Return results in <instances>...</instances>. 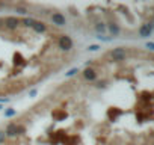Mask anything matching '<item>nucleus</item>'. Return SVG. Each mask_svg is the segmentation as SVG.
I'll return each instance as SVG.
<instances>
[{
  "mask_svg": "<svg viewBox=\"0 0 154 145\" xmlns=\"http://www.w3.org/2000/svg\"><path fill=\"white\" fill-rule=\"evenodd\" d=\"M79 71H80L79 68H71V69H68V71L65 72V77H72V76H75Z\"/></svg>",
  "mask_w": 154,
  "mask_h": 145,
  "instance_id": "obj_12",
  "label": "nucleus"
},
{
  "mask_svg": "<svg viewBox=\"0 0 154 145\" xmlns=\"http://www.w3.org/2000/svg\"><path fill=\"white\" fill-rule=\"evenodd\" d=\"M18 26H20V20H18L17 17H6V18H5V27H6V29L15 30Z\"/></svg>",
  "mask_w": 154,
  "mask_h": 145,
  "instance_id": "obj_7",
  "label": "nucleus"
},
{
  "mask_svg": "<svg viewBox=\"0 0 154 145\" xmlns=\"http://www.w3.org/2000/svg\"><path fill=\"white\" fill-rule=\"evenodd\" d=\"M107 86V82L106 80H98V82H95V88L97 89H104Z\"/></svg>",
  "mask_w": 154,
  "mask_h": 145,
  "instance_id": "obj_15",
  "label": "nucleus"
},
{
  "mask_svg": "<svg viewBox=\"0 0 154 145\" xmlns=\"http://www.w3.org/2000/svg\"><path fill=\"white\" fill-rule=\"evenodd\" d=\"M15 12H17L18 15H26V14H27V8H24V6H17Z\"/></svg>",
  "mask_w": 154,
  "mask_h": 145,
  "instance_id": "obj_16",
  "label": "nucleus"
},
{
  "mask_svg": "<svg viewBox=\"0 0 154 145\" xmlns=\"http://www.w3.org/2000/svg\"><path fill=\"white\" fill-rule=\"evenodd\" d=\"M5 27V18H0V29Z\"/></svg>",
  "mask_w": 154,
  "mask_h": 145,
  "instance_id": "obj_23",
  "label": "nucleus"
},
{
  "mask_svg": "<svg viewBox=\"0 0 154 145\" xmlns=\"http://www.w3.org/2000/svg\"><path fill=\"white\" fill-rule=\"evenodd\" d=\"M6 137H17V122H9L5 130Z\"/></svg>",
  "mask_w": 154,
  "mask_h": 145,
  "instance_id": "obj_8",
  "label": "nucleus"
},
{
  "mask_svg": "<svg viewBox=\"0 0 154 145\" xmlns=\"http://www.w3.org/2000/svg\"><path fill=\"white\" fill-rule=\"evenodd\" d=\"M94 29H95L97 35H104V32H107V27H106V23L104 21H97L94 24Z\"/></svg>",
  "mask_w": 154,
  "mask_h": 145,
  "instance_id": "obj_10",
  "label": "nucleus"
},
{
  "mask_svg": "<svg viewBox=\"0 0 154 145\" xmlns=\"http://www.w3.org/2000/svg\"><path fill=\"white\" fill-rule=\"evenodd\" d=\"M5 142H6V134H5L3 130H0V145L5 143Z\"/></svg>",
  "mask_w": 154,
  "mask_h": 145,
  "instance_id": "obj_19",
  "label": "nucleus"
},
{
  "mask_svg": "<svg viewBox=\"0 0 154 145\" xmlns=\"http://www.w3.org/2000/svg\"><path fill=\"white\" fill-rule=\"evenodd\" d=\"M32 29H33L35 33H39L41 35V33H45L47 32V24L44 21H35V24H33Z\"/></svg>",
  "mask_w": 154,
  "mask_h": 145,
  "instance_id": "obj_9",
  "label": "nucleus"
},
{
  "mask_svg": "<svg viewBox=\"0 0 154 145\" xmlns=\"http://www.w3.org/2000/svg\"><path fill=\"white\" fill-rule=\"evenodd\" d=\"M51 23L57 27H63L66 24V18L62 12H53L51 14Z\"/></svg>",
  "mask_w": 154,
  "mask_h": 145,
  "instance_id": "obj_4",
  "label": "nucleus"
},
{
  "mask_svg": "<svg viewBox=\"0 0 154 145\" xmlns=\"http://www.w3.org/2000/svg\"><path fill=\"white\" fill-rule=\"evenodd\" d=\"M36 95H38V89H30V91H29V97H30V98H35Z\"/></svg>",
  "mask_w": 154,
  "mask_h": 145,
  "instance_id": "obj_20",
  "label": "nucleus"
},
{
  "mask_svg": "<svg viewBox=\"0 0 154 145\" xmlns=\"http://www.w3.org/2000/svg\"><path fill=\"white\" fill-rule=\"evenodd\" d=\"M9 101V98H3V97H0V104H5V103H8Z\"/></svg>",
  "mask_w": 154,
  "mask_h": 145,
  "instance_id": "obj_22",
  "label": "nucleus"
},
{
  "mask_svg": "<svg viewBox=\"0 0 154 145\" xmlns=\"http://www.w3.org/2000/svg\"><path fill=\"white\" fill-rule=\"evenodd\" d=\"M35 18H30V17H24L23 20H20V26H24V27H33L35 24Z\"/></svg>",
  "mask_w": 154,
  "mask_h": 145,
  "instance_id": "obj_11",
  "label": "nucleus"
},
{
  "mask_svg": "<svg viewBox=\"0 0 154 145\" xmlns=\"http://www.w3.org/2000/svg\"><path fill=\"white\" fill-rule=\"evenodd\" d=\"M106 27H107V32L110 33L112 38H115V36H118V35L121 33V27H119V24L115 23V21H109V23H106Z\"/></svg>",
  "mask_w": 154,
  "mask_h": 145,
  "instance_id": "obj_6",
  "label": "nucleus"
},
{
  "mask_svg": "<svg viewBox=\"0 0 154 145\" xmlns=\"http://www.w3.org/2000/svg\"><path fill=\"white\" fill-rule=\"evenodd\" d=\"M151 24H152V27H154V21H152V23H151Z\"/></svg>",
  "mask_w": 154,
  "mask_h": 145,
  "instance_id": "obj_25",
  "label": "nucleus"
},
{
  "mask_svg": "<svg viewBox=\"0 0 154 145\" xmlns=\"http://www.w3.org/2000/svg\"><path fill=\"white\" fill-rule=\"evenodd\" d=\"M152 24L151 23H143V24H140V27H139V36L140 38H149L151 36V33H152Z\"/></svg>",
  "mask_w": 154,
  "mask_h": 145,
  "instance_id": "obj_5",
  "label": "nucleus"
},
{
  "mask_svg": "<svg viewBox=\"0 0 154 145\" xmlns=\"http://www.w3.org/2000/svg\"><path fill=\"white\" fill-rule=\"evenodd\" d=\"M15 115H17V110L12 109V107L5 110V116H6V118H12V116H15Z\"/></svg>",
  "mask_w": 154,
  "mask_h": 145,
  "instance_id": "obj_13",
  "label": "nucleus"
},
{
  "mask_svg": "<svg viewBox=\"0 0 154 145\" xmlns=\"http://www.w3.org/2000/svg\"><path fill=\"white\" fill-rule=\"evenodd\" d=\"M101 47H100V44H91V45H88V48H86V51H98Z\"/></svg>",
  "mask_w": 154,
  "mask_h": 145,
  "instance_id": "obj_18",
  "label": "nucleus"
},
{
  "mask_svg": "<svg viewBox=\"0 0 154 145\" xmlns=\"http://www.w3.org/2000/svg\"><path fill=\"white\" fill-rule=\"evenodd\" d=\"M26 133V127L23 124H17V136H23Z\"/></svg>",
  "mask_w": 154,
  "mask_h": 145,
  "instance_id": "obj_14",
  "label": "nucleus"
},
{
  "mask_svg": "<svg viewBox=\"0 0 154 145\" xmlns=\"http://www.w3.org/2000/svg\"><path fill=\"white\" fill-rule=\"evenodd\" d=\"M57 47H59L60 51H69L74 47V41L68 35H59V38H57Z\"/></svg>",
  "mask_w": 154,
  "mask_h": 145,
  "instance_id": "obj_1",
  "label": "nucleus"
},
{
  "mask_svg": "<svg viewBox=\"0 0 154 145\" xmlns=\"http://www.w3.org/2000/svg\"><path fill=\"white\" fill-rule=\"evenodd\" d=\"M109 57L113 60V62H122L125 60L127 57V50L124 47H115L109 51Z\"/></svg>",
  "mask_w": 154,
  "mask_h": 145,
  "instance_id": "obj_2",
  "label": "nucleus"
},
{
  "mask_svg": "<svg viewBox=\"0 0 154 145\" xmlns=\"http://www.w3.org/2000/svg\"><path fill=\"white\" fill-rule=\"evenodd\" d=\"M145 47H146V48H149V50H154V42H146V44H145Z\"/></svg>",
  "mask_w": 154,
  "mask_h": 145,
  "instance_id": "obj_21",
  "label": "nucleus"
},
{
  "mask_svg": "<svg viewBox=\"0 0 154 145\" xmlns=\"http://www.w3.org/2000/svg\"><path fill=\"white\" fill-rule=\"evenodd\" d=\"M3 109V104H0V110H2Z\"/></svg>",
  "mask_w": 154,
  "mask_h": 145,
  "instance_id": "obj_24",
  "label": "nucleus"
},
{
  "mask_svg": "<svg viewBox=\"0 0 154 145\" xmlns=\"http://www.w3.org/2000/svg\"><path fill=\"white\" fill-rule=\"evenodd\" d=\"M95 38H97L98 41H103V42H109V41H112V39H113L112 36H104V35H97Z\"/></svg>",
  "mask_w": 154,
  "mask_h": 145,
  "instance_id": "obj_17",
  "label": "nucleus"
},
{
  "mask_svg": "<svg viewBox=\"0 0 154 145\" xmlns=\"http://www.w3.org/2000/svg\"><path fill=\"white\" fill-rule=\"evenodd\" d=\"M82 76H83V79H85L86 82H95L97 77H98L95 68H92V66H85V68H83V72H82Z\"/></svg>",
  "mask_w": 154,
  "mask_h": 145,
  "instance_id": "obj_3",
  "label": "nucleus"
}]
</instances>
